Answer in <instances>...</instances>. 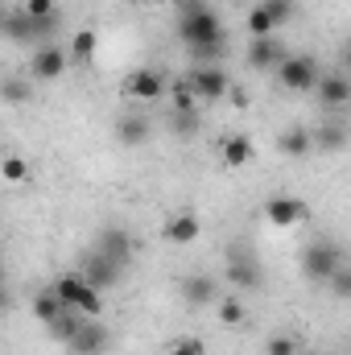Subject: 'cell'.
Listing matches in <instances>:
<instances>
[{
    "mask_svg": "<svg viewBox=\"0 0 351 355\" xmlns=\"http://www.w3.org/2000/svg\"><path fill=\"white\" fill-rule=\"evenodd\" d=\"M314 91H318L323 107H343V103H351V79H343V75H323Z\"/></svg>",
    "mask_w": 351,
    "mask_h": 355,
    "instance_id": "18",
    "label": "cell"
},
{
    "mask_svg": "<svg viewBox=\"0 0 351 355\" xmlns=\"http://www.w3.org/2000/svg\"><path fill=\"white\" fill-rule=\"evenodd\" d=\"M264 352H268V355H302V352H298V339H293V335H273Z\"/></svg>",
    "mask_w": 351,
    "mask_h": 355,
    "instance_id": "30",
    "label": "cell"
},
{
    "mask_svg": "<svg viewBox=\"0 0 351 355\" xmlns=\"http://www.w3.org/2000/svg\"><path fill=\"white\" fill-rule=\"evenodd\" d=\"M277 149H281L285 157H306V153L314 149V132L302 128V124H289V128L277 137Z\"/></svg>",
    "mask_w": 351,
    "mask_h": 355,
    "instance_id": "17",
    "label": "cell"
},
{
    "mask_svg": "<svg viewBox=\"0 0 351 355\" xmlns=\"http://www.w3.org/2000/svg\"><path fill=\"white\" fill-rule=\"evenodd\" d=\"M166 355H207V347H203L198 339H178V343H174Z\"/></svg>",
    "mask_w": 351,
    "mask_h": 355,
    "instance_id": "32",
    "label": "cell"
},
{
    "mask_svg": "<svg viewBox=\"0 0 351 355\" xmlns=\"http://www.w3.org/2000/svg\"><path fill=\"white\" fill-rule=\"evenodd\" d=\"M182 297H186L190 306H211V302H215V281H211L207 272H190V277L182 281Z\"/></svg>",
    "mask_w": 351,
    "mask_h": 355,
    "instance_id": "20",
    "label": "cell"
},
{
    "mask_svg": "<svg viewBox=\"0 0 351 355\" xmlns=\"http://www.w3.org/2000/svg\"><path fill=\"white\" fill-rule=\"evenodd\" d=\"M343 67H348V75H351V42H348V50H343Z\"/></svg>",
    "mask_w": 351,
    "mask_h": 355,
    "instance_id": "34",
    "label": "cell"
},
{
    "mask_svg": "<svg viewBox=\"0 0 351 355\" xmlns=\"http://www.w3.org/2000/svg\"><path fill=\"white\" fill-rule=\"evenodd\" d=\"M281 62H285V54H281V46L273 37H252V46H248V67L252 71H273Z\"/></svg>",
    "mask_w": 351,
    "mask_h": 355,
    "instance_id": "15",
    "label": "cell"
},
{
    "mask_svg": "<svg viewBox=\"0 0 351 355\" xmlns=\"http://www.w3.org/2000/svg\"><path fill=\"white\" fill-rule=\"evenodd\" d=\"M108 339H112V335H108V327H103L99 318H87V327L67 343V352H71V355H103V352H108Z\"/></svg>",
    "mask_w": 351,
    "mask_h": 355,
    "instance_id": "12",
    "label": "cell"
},
{
    "mask_svg": "<svg viewBox=\"0 0 351 355\" xmlns=\"http://www.w3.org/2000/svg\"><path fill=\"white\" fill-rule=\"evenodd\" d=\"M62 71H67V50H62V46H37V50H33V58H29V79L54 83Z\"/></svg>",
    "mask_w": 351,
    "mask_h": 355,
    "instance_id": "8",
    "label": "cell"
},
{
    "mask_svg": "<svg viewBox=\"0 0 351 355\" xmlns=\"http://www.w3.org/2000/svg\"><path fill=\"white\" fill-rule=\"evenodd\" d=\"M261 4H264V12H268L277 25H285V21L298 12V4H293V0H261Z\"/></svg>",
    "mask_w": 351,
    "mask_h": 355,
    "instance_id": "27",
    "label": "cell"
},
{
    "mask_svg": "<svg viewBox=\"0 0 351 355\" xmlns=\"http://www.w3.org/2000/svg\"><path fill=\"white\" fill-rule=\"evenodd\" d=\"M4 99H8V103L25 99V87H21V83H4Z\"/></svg>",
    "mask_w": 351,
    "mask_h": 355,
    "instance_id": "33",
    "label": "cell"
},
{
    "mask_svg": "<svg viewBox=\"0 0 351 355\" xmlns=\"http://www.w3.org/2000/svg\"><path fill=\"white\" fill-rule=\"evenodd\" d=\"M273 29H277V21L264 12V4H257V8L248 12V33H252V37H273Z\"/></svg>",
    "mask_w": 351,
    "mask_h": 355,
    "instance_id": "24",
    "label": "cell"
},
{
    "mask_svg": "<svg viewBox=\"0 0 351 355\" xmlns=\"http://www.w3.org/2000/svg\"><path fill=\"white\" fill-rule=\"evenodd\" d=\"M50 289L58 293V302L67 310H83L87 318H99V310H103V289H95L83 272H62V277H54Z\"/></svg>",
    "mask_w": 351,
    "mask_h": 355,
    "instance_id": "2",
    "label": "cell"
},
{
    "mask_svg": "<svg viewBox=\"0 0 351 355\" xmlns=\"http://www.w3.org/2000/svg\"><path fill=\"white\" fill-rule=\"evenodd\" d=\"M95 248L103 252V257H112L116 265H128L132 261V252H137V240H132V232L128 227H103L99 236H95Z\"/></svg>",
    "mask_w": 351,
    "mask_h": 355,
    "instance_id": "9",
    "label": "cell"
},
{
    "mask_svg": "<svg viewBox=\"0 0 351 355\" xmlns=\"http://www.w3.org/2000/svg\"><path fill=\"white\" fill-rule=\"evenodd\" d=\"M219 157H223V166L240 170V166H248V162H252V141H248L244 132H232V137H223V149H219Z\"/></svg>",
    "mask_w": 351,
    "mask_h": 355,
    "instance_id": "19",
    "label": "cell"
},
{
    "mask_svg": "<svg viewBox=\"0 0 351 355\" xmlns=\"http://www.w3.org/2000/svg\"><path fill=\"white\" fill-rule=\"evenodd\" d=\"M79 272L87 277V281L95 285V289H112V285L120 281L124 265H116L112 257H103L99 248H91V252H87V261H83V268H79Z\"/></svg>",
    "mask_w": 351,
    "mask_h": 355,
    "instance_id": "11",
    "label": "cell"
},
{
    "mask_svg": "<svg viewBox=\"0 0 351 355\" xmlns=\"http://www.w3.org/2000/svg\"><path fill=\"white\" fill-rule=\"evenodd\" d=\"M25 12H33V17H58V0H25Z\"/></svg>",
    "mask_w": 351,
    "mask_h": 355,
    "instance_id": "31",
    "label": "cell"
},
{
    "mask_svg": "<svg viewBox=\"0 0 351 355\" xmlns=\"http://www.w3.org/2000/svg\"><path fill=\"white\" fill-rule=\"evenodd\" d=\"M236 289H261L264 285V272L257 265V257L252 252H240V248H232L228 252V272H223Z\"/></svg>",
    "mask_w": 351,
    "mask_h": 355,
    "instance_id": "7",
    "label": "cell"
},
{
    "mask_svg": "<svg viewBox=\"0 0 351 355\" xmlns=\"http://www.w3.org/2000/svg\"><path fill=\"white\" fill-rule=\"evenodd\" d=\"M348 145V132H343V124H323L318 132H314V149H327V153H339Z\"/></svg>",
    "mask_w": 351,
    "mask_h": 355,
    "instance_id": "23",
    "label": "cell"
},
{
    "mask_svg": "<svg viewBox=\"0 0 351 355\" xmlns=\"http://www.w3.org/2000/svg\"><path fill=\"white\" fill-rule=\"evenodd\" d=\"M83 327H87V314H83V310H62V314L50 322V335H54L58 343H71Z\"/></svg>",
    "mask_w": 351,
    "mask_h": 355,
    "instance_id": "21",
    "label": "cell"
},
{
    "mask_svg": "<svg viewBox=\"0 0 351 355\" xmlns=\"http://www.w3.org/2000/svg\"><path fill=\"white\" fill-rule=\"evenodd\" d=\"M0 178H4V182H12V186H17V182H25V178H29V162H25V157H4Z\"/></svg>",
    "mask_w": 351,
    "mask_h": 355,
    "instance_id": "26",
    "label": "cell"
},
{
    "mask_svg": "<svg viewBox=\"0 0 351 355\" xmlns=\"http://www.w3.org/2000/svg\"><path fill=\"white\" fill-rule=\"evenodd\" d=\"M124 91H128L132 99H162V95H166V79H162L157 71L141 67V71H132V75H128Z\"/></svg>",
    "mask_w": 351,
    "mask_h": 355,
    "instance_id": "13",
    "label": "cell"
},
{
    "mask_svg": "<svg viewBox=\"0 0 351 355\" xmlns=\"http://www.w3.org/2000/svg\"><path fill=\"white\" fill-rule=\"evenodd\" d=\"M182 83L194 91V99H223V95H228V87H232V79H228L219 67H203V62H198V67H194Z\"/></svg>",
    "mask_w": 351,
    "mask_h": 355,
    "instance_id": "6",
    "label": "cell"
},
{
    "mask_svg": "<svg viewBox=\"0 0 351 355\" xmlns=\"http://www.w3.org/2000/svg\"><path fill=\"white\" fill-rule=\"evenodd\" d=\"M343 265H348V261H343V248L331 244V240H314V244L302 252V272H306L310 281H323V285H327Z\"/></svg>",
    "mask_w": 351,
    "mask_h": 355,
    "instance_id": "4",
    "label": "cell"
},
{
    "mask_svg": "<svg viewBox=\"0 0 351 355\" xmlns=\"http://www.w3.org/2000/svg\"><path fill=\"white\" fill-rule=\"evenodd\" d=\"M178 37L186 42V50H190L198 62L223 54V25H219L215 8L203 4V0L182 4V12H178Z\"/></svg>",
    "mask_w": 351,
    "mask_h": 355,
    "instance_id": "1",
    "label": "cell"
},
{
    "mask_svg": "<svg viewBox=\"0 0 351 355\" xmlns=\"http://www.w3.org/2000/svg\"><path fill=\"white\" fill-rule=\"evenodd\" d=\"M62 310H67V306L58 302V293H54V289H42V293L33 297V318H37V322H46V327H50Z\"/></svg>",
    "mask_w": 351,
    "mask_h": 355,
    "instance_id": "22",
    "label": "cell"
},
{
    "mask_svg": "<svg viewBox=\"0 0 351 355\" xmlns=\"http://www.w3.org/2000/svg\"><path fill=\"white\" fill-rule=\"evenodd\" d=\"M58 33V17H33V12H8L4 17V37L21 42V46H50V37Z\"/></svg>",
    "mask_w": 351,
    "mask_h": 355,
    "instance_id": "3",
    "label": "cell"
},
{
    "mask_svg": "<svg viewBox=\"0 0 351 355\" xmlns=\"http://www.w3.org/2000/svg\"><path fill=\"white\" fill-rule=\"evenodd\" d=\"M327 285H331V293H335V297L351 302V265H343L335 277H331V281H327Z\"/></svg>",
    "mask_w": 351,
    "mask_h": 355,
    "instance_id": "28",
    "label": "cell"
},
{
    "mask_svg": "<svg viewBox=\"0 0 351 355\" xmlns=\"http://www.w3.org/2000/svg\"><path fill=\"white\" fill-rule=\"evenodd\" d=\"M116 141L128 145V149L149 145V120H145V116H120V120H116Z\"/></svg>",
    "mask_w": 351,
    "mask_h": 355,
    "instance_id": "16",
    "label": "cell"
},
{
    "mask_svg": "<svg viewBox=\"0 0 351 355\" xmlns=\"http://www.w3.org/2000/svg\"><path fill=\"white\" fill-rule=\"evenodd\" d=\"M302 355H310V352H302Z\"/></svg>",
    "mask_w": 351,
    "mask_h": 355,
    "instance_id": "35",
    "label": "cell"
},
{
    "mask_svg": "<svg viewBox=\"0 0 351 355\" xmlns=\"http://www.w3.org/2000/svg\"><path fill=\"white\" fill-rule=\"evenodd\" d=\"M219 322H223V327H240V322H244V306H240L236 297H228V302L219 306Z\"/></svg>",
    "mask_w": 351,
    "mask_h": 355,
    "instance_id": "29",
    "label": "cell"
},
{
    "mask_svg": "<svg viewBox=\"0 0 351 355\" xmlns=\"http://www.w3.org/2000/svg\"><path fill=\"white\" fill-rule=\"evenodd\" d=\"M264 219H268L273 227H298V223L306 219V202L293 198V194H273V198L264 202Z\"/></svg>",
    "mask_w": 351,
    "mask_h": 355,
    "instance_id": "10",
    "label": "cell"
},
{
    "mask_svg": "<svg viewBox=\"0 0 351 355\" xmlns=\"http://www.w3.org/2000/svg\"><path fill=\"white\" fill-rule=\"evenodd\" d=\"M318 79H323V75H318L314 58H306V54H289V58L277 67V83L285 91H298V95H302V91H314Z\"/></svg>",
    "mask_w": 351,
    "mask_h": 355,
    "instance_id": "5",
    "label": "cell"
},
{
    "mask_svg": "<svg viewBox=\"0 0 351 355\" xmlns=\"http://www.w3.org/2000/svg\"><path fill=\"white\" fill-rule=\"evenodd\" d=\"M198 232H203V223H198L194 211H174L170 223H166V240H170V244H194Z\"/></svg>",
    "mask_w": 351,
    "mask_h": 355,
    "instance_id": "14",
    "label": "cell"
},
{
    "mask_svg": "<svg viewBox=\"0 0 351 355\" xmlns=\"http://www.w3.org/2000/svg\"><path fill=\"white\" fill-rule=\"evenodd\" d=\"M95 46H99V37H95L91 29H79V33L71 37V54H75V58H83V62L95 54Z\"/></svg>",
    "mask_w": 351,
    "mask_h": 355,
    "instance_id": "25",
    "label": "cell"
}]
</instances>
